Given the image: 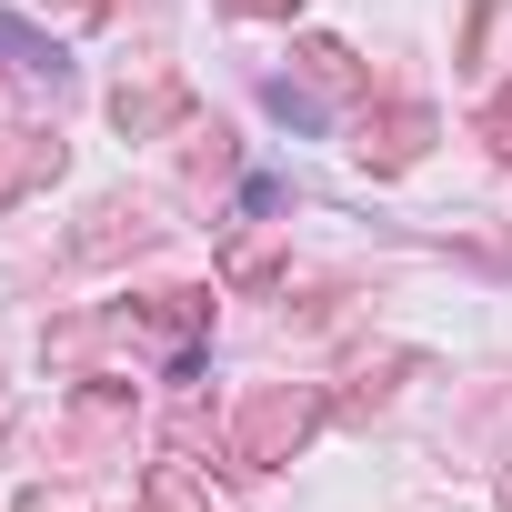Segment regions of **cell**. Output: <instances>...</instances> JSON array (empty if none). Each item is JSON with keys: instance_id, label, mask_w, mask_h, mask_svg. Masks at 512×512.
<instances>
[{"instance_id": "cell-2", "label": "cell", "mask_w": 512, "mask_h": 512, "mask_svg": "<svg viewBox=\"0 0 512 512\" xmlns=\"http://www.w3.org/2000/svg\"><path fill=\"white\" fill-rule=\"evenodd\" d=\"M432 131H442V121H432L422 101H392V111H362V131H352V161H362V171H412V161L432 151Z\"/></svg>"}, {"instance_id": "cell-8", "label": "cell", "mask_w": 512, "mask_h": 512, "mask_svg": "<svg viewBox=\"0 0 512 512\" xmlns=\"http://www.w3.org/2000/svg\"><path fill=\"white\" fill-rule=\"evenodd\" d=\"M0 61H11V71H41V81H61V51H51L41 31H21V21H0Z\"/></svg>"}, {"instance_id": "cell-11", "label": "cell", "mask_w": 512, "mask_h": 512, "mask_svg": "<svg viewBox=\"0 0 512 512\" xmlns=\"http://www.w3.org/2000/svg\"><path fill=\"white\" fill-rule=\"evenodd\" d=\"M482 141H492V151H502V161H512V91H502V101H492V111H482Z\"/></svg>"}, {"instance_id": "cell-7", "label": "cell", "mask_w": 512, "mask_h": 512, "mask_svg": "<svg viewBox=\"0 0 512 512\" xmlns=\"http://www.w3.org/2000/svg\"><path fill=\"white\" fill-rule=\"evenodd\" d=\"M302 71H312V81H322V91H362V61H352V51H342V41H322V31H312V41H302Z\"/></svg>"}, {"instance_id": "cell-10", "label": "cell", "mask_w": 512, "mask_h": 512, "mask_svg": "<svg viewBox=\"0 0 512 512\" xmlns=\"http://www.w3.org/2000/svg\"><path fill=\"white\" fill-rule=\"evenodd\" d=\"M221 11H231V21H292L302 0H221Z\"/></svg>"}, {"instance_id": "cell-12", "label": "cell", "mask_w": 512, "mask_h": 512, "mask_svg": "<svg viewBox=\"0 0 512 512\" xmlns=\"http://www.w3.org/2000/svg\"><path fill=\"white\" fill-rule=\"evenodd\" d=\"M41 11H61V21H101L111 0H41Z\"/></svg>"}, {"instance_id": "cell-6", "label": "cell", "mask_w": 512, "mask_h": 512, "mask_svg": "<svg viewBox=\"0 0 512 512\" xmlns=\"http://www.w3.org/2000/svg\"><path fill=\"white\" fill-rule=\"evenodd\" d=\"M151 512H211L201 472H191V462H151Z\"/></svg>"}, {"instance_id": "cell-4", "label": "cell", "mask_w": 512, "mask_h": 512, "mask_svg": "<svg viewBox=\"0 0 512 512\" xmlns=\"http://www.w3.org/2000/svg\"><path fill=\"white\" fill-rule=\"evenodd\" d=\"M181 111H191V91H181L171 71H161V81H121V91H111V121H121V141H151V131H171Z\"/></svg>"}, {"instance_id": "cell-3", "label": "cell", "mask_w": 512, "mask_h": 512, "mask_svg": "<svg viewBox=\"0 0 512 512\" xmlns=\"http://www.w3.org/2000/svg\"><path fill=\"white\" fill-rule=\"evenodd\" d=\"M141 241H161V201H101L91 211V231H71V262H121V251H141Z\"/></svg>"}, {"instance_id": "cell-9", "label": "cell", "mask_w": 512, "mask_h": 512, "mask_svg": "<svg viewBox=\"0 0 512 512\" xmlns=\"http://www.w3.org/2000/svg\"><path fill=\"white\" fill-rule=\"evenodd\" d=\"M272 262H282V251H272V231H262V241L231 251V282H272Z\"/></svg>"}, {"instance_id": "cell-1", "label": "cell", "mask_w": 512, "mask_h": 512, "mask_svg": "<svg viewBox=\"0 0 512 512\" xmlns=\"http://www.w3.org/2000/svg\"><path fill=\"white\" fill-rule=\"evenodd\" d=\"M312 432H322V392H302V382H262V392L241 402V422H231V462L282 472Z\"/></svg>"}, {"instance_id": "cell-13", "label": "cell", "mask_w": 512, "mask_h": 512, "mask_svg": "<svg viewBox=\"0 0 512 512\" xmlns=\"http://www.w3.org/2000/svg\"><path fill=\"white\" fill-rule=\"evenodd\" d=\"M11 512H71V502H61V492H21Z\"/></svg>"}, {"instance_id": "cell-14", "label": "cell", "mask_w": 512, "mask_h": 512, "mask_svg": "<svg viewBox=\"0 0 512 512\" xmlns=\"http://www.w3.org/2000/svg\"><path fill=\"white\" fill-rule=\"evenodd\" d=\"M0 141H21V131H11V111H0Z\"/></svg>"}, {"instance_id": "cell-5", "label": "cell", "mask_w": 512, "mask_h": 512, "mask_svg": "<svg viewBox=\"0 0 512 512\" xmlns=\"http://www.w3.org/2000/svg\"><path fill=\"white\" fill-rule=\"evenodd\" d=\"M141 322H151L171 352H191V342H201V322H211V292H151V302H141Z\"/></svg>"}]
</instances>
